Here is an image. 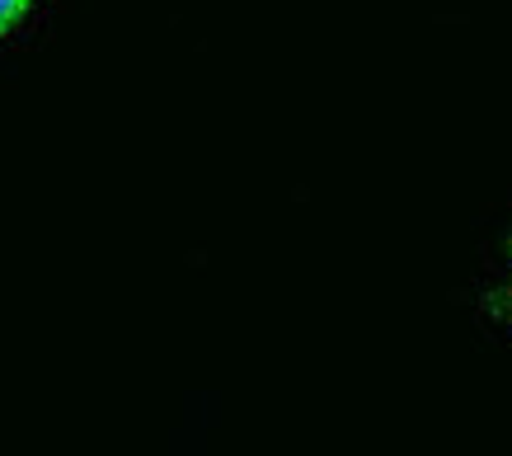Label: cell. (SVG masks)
<instances>
[{
	"mask_svg": "<svg viewBox=\"0 0 512 456\" xmlns=\"http://www.w3.org/2000/svg\"><path fill=\"white\" fill-rule=\"evenodd\" d=\"M29 5H33V0H0V38L15 29L24 15H29Z\"/></svg>",
	"mask_w": 512,
	"mask_h": 456,
	"instance_id": "cell-1",
	"label": "cell"
}]
</instances>
